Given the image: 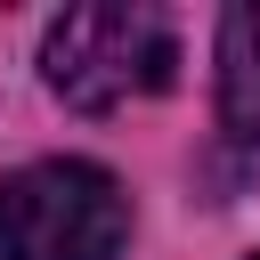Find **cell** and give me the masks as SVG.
<instances>
[{"instance_id": "3", "label": "cell", "mask_w": 260, "mask_h": 260, "mask_svg": "<svg viewBox=\"0 0 260 260\" xmlns=\"http://www.w3.org/2000/svg\"><path fill=\"white\" fill-rule=\"evenodd\" d=\"M219 122L228 138L260 146V8L219 16Z\"/></svg>"}, {"instance_id": "1", "label": "cell", "mask_w": 260, "mask_h": 260, "mask_svg": "<svg viewBox=\"0 0 260 260\" xmlns=\"http://www.w3.org/2000/svg\"><path fill=\"white\" fill-rule=\"evenodd\" d=\"M179 65V32L162 8L146 0H89V8H65L41 41V81L81 106V114H114L130 98H154Z\"/></svg>"}, {"instance_id": "4", "label": "cell", "mask_w": 260, "mask_h": 260, "mask_svg": "<svg viewBox=\"0 0 260 260\" xmlns=\"http://www.w3.org/2000/svg\"><path fill=\"white\" fill-rule=\"evenodd\" d=\"M252 260H260V252H252Z\"/></svg>"}, {"instance_id": "2", "label": "cell", "mask_w": 260, "mask_h": 260, "mask_svg": "<svg viewBox=\"0 0 260 260\" xmlns=\"http://www.w3.org/2000/svg\"><path fill=\"white\" fill-rule=\"evenodd\" d=\"M130 195L98 162H24L0 179V260H122Z\"/></svg>"}]
</instances>
